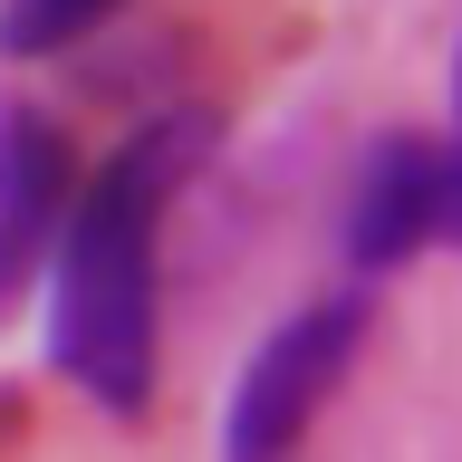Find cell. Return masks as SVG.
Masks as SVG:
<instances>
[{
  "label": "cell",
  "instance_id": "cell-7",
  "mask_svg": "<svg viewBox=\"0 0 462 462\" xmlns=\"http://www.w3.org/2000/svg\"><path fill=\"white\" fill-rule=\"evenodd\" d=\"M453 144H462V39H453Z\"/></svg>",
  "mask_w": 462,
  "mask_h": 462
},
{
  "label": "cell",
  "instance_id": "cell-1",
  "mask_svg": "<svg viewBox=\"0 0 462 462\" xmlns=\"http://www.w3.org/2000/svg\"><path fill=\"white\" fill-rule=\"evenodd\" d=\"M202 125L154 116L87 173L49 241V366L78 385L97 414L135 424L154 404V356H164V212L193 173Z\"/></svg>",
  "mask_w": 462,
  "mask_h": 462
},
{
  "label": "cell",
  "instance_id": "cell-5",
  "mask_svg": "<svg viewBox=\"0 0 462 462\" xmlns=\"http://www.w3.org/2000/svg\"><path fill=\"white\" fill-rule=\"evenodd\" d=\"M116 0H0V58H49L106 20Z\"/></svg>",
  "mask_w": 462,
  "mask_h": 462
},
{
  "label": "cell",
  "instance_id": "cell-6",
  "mask_svg": "<svg viewBox=\"0 0 462 462\" xmlns=\"http://www.w3.org/2000/svg\"><path fill=\"white\" fill-rule=\"evenodd\" d=\"M443 164H453V183H443V241H462V144L443 135Z\"/></svg>",
  "mask_w": 462,
  "mask_h": 462
},
{
  "label": "cell",
  "instance_id": "cell-3",
  "mask_svg": "<svg viewBox=\"0 0 462 462\" xmlns=\"http://www.w3.org/2000/svg\"><path fill=\"white\" fill-rule=\"evenodd\" d=\"M443 183H453V164H443L433 135L366 144L356 193H346V260L375 280V270H404L414 251H433L443 241Z\"/></svg>",
  "mask_w": 462,
  "mask_h": 462
},
{
  "label": "cell",
  "instance_id": "cell-4",
  "mask_svg": "<svg viewBox=\"0 0 462 462\" xmlns=\"http://www.w3.org/2000/svg\"><path fill=\"white\" fill-rule=\"evenodd\" d=\"M68 193H78V154H68V135H58V116L0 106V309H10L20 280L49 260Z\"/></svg>",
  "mask_w": 462,
  "mask_h": 462
},
{
  "label": "cell",
  "instance_id": "cell-2",
  "mask_svg": "<svg viewBox=\"0 0 462 462\" xmlns=\"http://www.w3.org/2000/svg\"><path fill=\"white\" fill-rule=\"evenodd\" d=\"M356 346H366V299L356 289L289 309L241 356V375H231V395H222V462H289L309 443V424L328 414V395L346 385Z\"/></svg>",
  "mask_w": 462,
  "mask_h": 462
}]
</instances>
